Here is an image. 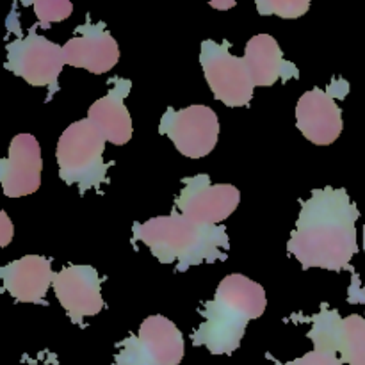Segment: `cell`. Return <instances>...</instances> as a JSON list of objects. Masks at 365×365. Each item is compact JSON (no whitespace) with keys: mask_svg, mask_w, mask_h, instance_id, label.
<instances>
[{"mask_svg":"<svg viewBox=\"0 0 365 365\" xmlns=\"http://www.w3.org/2000/svg\"><path fill=\"white\" fill-rule=\"evenodd\" d=\"M359 209L344 189H316L299 210L287 250L305 269L342 271L359 252Z\"/></svg>","mask_w":365,"mask_h":365,"instance_id":"cell-1","label":"cell"},{"mask_svg":"<svg viewBox=\"0 0 365 365\" xmlns=\"http://www.w3.org/2000/svg\"><path fill=\"white\" fill-rule=\"evenodd\" d=\"M134 242H143L159 262L173 264L178 273L205 262L225 260L230 237L220 225H198L173 210L170 216L134 223Z\"/></svg>","mask_w":365,"mask_h":365,"instance_id":"cell-2","label":"cell"},{"mask_svg":"<svg viewBox=\"0 0 365 365\" xmlns=\"http://www.w3.org/2000/svg\"><path fill=\"white\" fill-rule=\"evenodd\" d=\"M266 305L260 284L242 274L223 278L212 302L203 305V323L192 334V344L203 346L212 355H232L241 346L250 321L259 319Z\"/></svg>","mask_w":365,"mask_h":365,"instance_id":"cell-3","label":"cell"},{"mask_svg":"<svg viewBox=\"0 0 365 365\" xmlns=\"http://www.w3.org/2000/svg\"><path fill=\"white\" fill-rule=\"evenodd\" d=\"M107 139L86 118L71 123L57 143L59 177L68 185H78L82 192L98 189L107 180L109 164L103 163Z\"/></svg>","mask_w":365,"mask_h":365,"instance_id":"cell-4","label":"cell"},{"mask_svg":"<svg viewBox=\"0 0 365 365\" xmlns=\"http://www.w3.org/2000/svg\"><path fill=\"white\" fill-rule=\"evenodd\" d=\"M184 335L164 316H150L139 331L118 344L113 365H180Z\"/></svg>","mask_w":365,"mask_h":365,"instance_id":"cell-5","label":"cell"},{"mask_svg":"<svg viewBox=\"0 0 365 365\" xmlns=\"http://www.w3.org/2000/svg\"><path fill=\"white\" fill-rule=\"evenodd\" d=\"M64 64L63 46L38 34L36 25L29 29L27 36L7 45V70L34 88H48V98L59 89V75Z\"/></svg>","mask_w":365,"mask_h":365,"instance_id":"cell-6","label":"cell"},{"mask_svg":"<svg viewBox=\"0 0 365 365\" xmlns=\"http://www.w3.org/2000/svg\"><path fill=\"white\" fill-rule=\"evenodd\" d=\"M200 64L210 91L220 102L228 107H245L252 102L255 86L246 68L245 57L234 56L227 41H203Z\"/></svg>","mask_w":365,"mask_h":365,"instance_id":"cell-7","label":"cell"},{"mask_svg":"<svg viewBox=\"0 0 365 365\" xmlns=\"http://www.w3.org/2000/svg\"><path fill=\"white\" fill-rule=\"evenodd\" d=\"M160 134L168 135L175 148L189 159L207 157L217 145L220 120L207 106L168 109L159 125Z\"/></svg>","mask_w":365,"mask_h":365,"instance_id":"cell-8","label":"cell"},{"mask_svg":"<svg viewBox=\"0 0 365 365\" xmlns=\"http://www.w3.org/2000/svg\"><path fill=\"white\" fill-rule=\"evenodd\" d=\"M241 192L230 184H212L209 175L184 178V187L175 202V210L198 225L221 223L237 209Z\"/></svg>","mask_w":365,"mask_h":365,"instance_id":"cell-9","label":"cell"},{"mask_svg":"<svg viewBox=\"0 0 365 365\" xmlns=\"http://www.w3.org/2000/svg\"><path fill=\"white\" fill-rule=\"evenodd\" d=\"M309 339L314 349L339 356L342 364L365 365V319L362 316L341 317L337 310L323 309L310 317Z\"/></svg>","mask_w":365,"mask_h":365,"instance_id":"cell-10","label":"cell"},{"mask_svg":"<svg viewBox=\"0 0 365 365\" xmlns=\"http://www.w3.org/2000/svg\"><path fill=\"white\" fill-rule=\"evenodd\" d=\"M52 287L61 307L77 327H82L86 317H93L103 310L102 280L95 267H64L56 273Z\"/></svg>","mask_w":365,"mask_h":365,"instance_id":"cell-11","label":"cell"},{"mask_svg":"<svg viewBox=\"0 0 365 365\" xmlns=\"http://www.w3.org/2000/svg\"><path fill=\"white\" fill-rule=\"evenodd\" d=\"M348 91L334 93V84L328 91L324 89H310L296 106V125L299 132L317 146H328L335 143L344 128L342 110L337 106L339 96Z\"/></svg>","mask_w":365,"mask_h":365,"instance_id":"cell-12","label":"cell"},{"mask_svg":"<svg viewBox=\"0 0 365 365\" xmlns=\"http://www.w3.org/2000/svg\"><path fill=\"white\" fill-rule=\"evenodd\" d=\"M41 148L32 134L13 138L9 153L0 160V182L4 195L21 198L36 192L41 185Z\"/></svg>","mask_w":365,"mask_h":365,"instance_id":"cell-13","label":"cell"},{"mask_svg":"<svg viewBox=\"0 0 365 365\" xmlns=\"http://www.w3.org/2000/svg\"><path fill=\"white\" fill-rule=\"evenodd\" d=\"M66 64L82 68L89 73H107L120 61L116 39L106 29V24L86 21L78 25L75 36L63 45Z\"/></svg>","mask_w":365,"mask_h":365,"instance_id":"cell-14","label":"cell"},{"mask_svg":"<svg viewBox=\"0 0 365 365\" xmlns=\"http://www.w3.org/2000/svg\"><path fill=\"white\" fill-rule=\"evenodd\" d=\"M110 84L113 88L109 89V93L89 107L88 120L102 132L107 143L123 146L130 141L134 134L130 113L125 106V98L130 93L132 82L116 77L110 81Z\"/></svg>","mask_w":365,"mask_h":365,"instance_id":"cell-15","label":"cell"},{"mask_svg":"<svg viewBox=\"0 0 365 365\" xmlns=\"http://www.w3.org/2000/svg\"><path fill=\"white\" fill-rule=\"evenodd\" d=\"M4 289L20 303H43L56 273L52 260L39 255H27L0 269Z\"/></svg>","mask_w":365,"mask_h":365,"instance_id":"cell-16","label":"cell"},{"mask_svg":"<svg viewBox=\"0 0 365 365\" xmlns=\"http://www.w3.org/2000/svg\"><path fill=\"white\" fill-rule=\"evenodd\" d=\"M245 63L255 88H269L277 81L298 78L296 64L284 57L277 39L269 34H257L246 45Z\"/></svg>","mask_w":365,"mask_h":365,"instance_id":"cell-17","label":"cell"},{"mask_svg":"<svg viewBox=\"0 0 365 365\" xmlns=\"http://www.w3.org/2000/svg\"><path fill=\"white\" fill-rule=\"evenodd\" d=\"M259 13L262 16H269V14H277L280 18H299L309 11L310 2L307 0H266V2L255 4Z\"/></svg>","mask_w":365,"mask_h":365,"instance_id":"cell-18","label":"cell"},{"mask_svg":"<svg viewBox=\"0 0 365 365\" xmlns=\"http://www.w3.org/2000/svg\"><path fill=\"white\" fill-rule=\"evenodd\" d=\"M32 7L39 24L45 29L53 21L66 20L73 13V6L68 0H38Z\"/></svg>","mask_w":365,"mask_h":365,"instance_id":"cell-19","label":"cell"},{"mask_svg":"<svg viewBox=\"0 0 365 365\" xmlns=\"http://www.w3.org/2000/svg\"><path fill=\"white\" fill-rule=\"evenodd\" d=\"M274 365H344L341 362V359L331 353L319 351V349H314V351L307 353V355L299 356V359L291 360V362H277Z\"/></svg>","mask_w":365,"mask_h":365,"instance_id":"cell-20","label":"cell"},{"mask_svg":"<svg viewBox=\"0 0 365 365\" xmlns=\"http://www.w3.org/2000/svg\"><path fill=\"white\" fill-rule=\"evenodd\" d=\"M0 220H2V225H0L2 242H0V245H2V248H6V246L11 242V237H13V225H11L9 217H7V214L4 212V210L0 212Z\"/></svg>","mask_w":365,"mask_h":365,"instance_id":"cell-21","label":"cell"},{"mask_svg":"<svg viewBox=\"0 0 365 365\" xmlns=\"http://www.w3.org/2000/svg\"><path fill=\"white\" fill-rule=\"evenodd\" d=\"M210 7H214V9H230V7H235V2L232 0V2H210Z\"/></svg>","mask_w":365,"mask_h":365,"instance_id":"cell-22","label":"cell"},{"mask_svg":"<svg viewBox=\"0 0 365 365\" xmlns=\"http://www.w3.org/2000/svg\"><path fill=\"white\" fill-rule=\"evenodd\" d=\"M364 245H365V232H364Z\"/></svg>","mask_w":365,"mask_h":365,"instance_id":"cell-23","label":"cell"}]
</instances>
